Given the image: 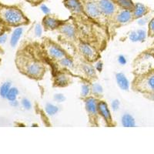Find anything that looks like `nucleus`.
Here are the masks:
<instances>
[{
  "label": "nucleus",
  "mask_w": 154,
  "mask_h": 154,
  "mask_svg": "<svg viewBox=\"0 0 154 154\" xmlns=\"http://www.w3.org/2000/svg\"><path fill=\"white\" fill-rule=\"evenodd\" d=\"M46 63L40 44L28 45L19 51L16 59L19 72L35 81L42 80L46 75Z\"/></svg>",
  "instance_id": "nucleus-1"
},
{
  "label": "nucleus",
  "mask_w": 154,
  "mask_h": 154,
  "mask_svg": "<svg viewBox=\"0 0 154 154\" xmlns=\"http://www.w3.org/2000/svg\"><path fill=\"white\" fill-rule=\"evenodd\" d=\"M0 21L12 27H20L30 23L29 18L19 8L2 4H0Z\"/></svg>",
  "instance_id": "nucleus-2"
},
{
  "label": "nucleus",
  "mask_w": 154,
  "mask_h": 154,
  "mask_svg": "<svg viewBox=\"0 0 154 154\" xmlns=\"http://www.w3.org/2000/svg\"><path fill=\"white\" fill-rule=\"evenodd\" d=\"M40 46L44 57L46 61L51 64H53L66 56H71L60 45L48 37L42 38Z\"/></svg>",
  "instance_id": "nucleus-3"
},
{
  "label": "nucleus",
  "mask_w": 154,
  "mask_h": 154,
  "mask_svg": "<svg viewBox=\"0 0 154 154\" xmlns=\"http://www.w3.org/2000/svg\"><path fill=\"white\" fill-rule=\"evenodd\" d=\"M131 89L143 94H154V70L137 74L132 81Z\"/></svg>",
  "instance_id": "nucleus-4"
},
{
  "label": "nucleus",
  "mask_w": 154,
  "mask_h": 154,
  "mask_svg": "<svg viewBox=\"0 0 154 154\" xmlns=\"http://www.w3.org/2000/svg\"><path fill=\"white\" fill-rule=\"evenodd\" d=\"M56 31L65 38L66 40L71 43H76L79 42V31L75 23V19L72 16L64 20L63 24L60 26Z\"/></svg>",
  "instance_id": "nucleus-5"
},
{
  "label": "nucleus",
  "mask_w": 154,
  "mask_h": 154,
  "mask_svg": "<svg viewBox=\"0 0 154 154\" xmlns=\"http://www.w3.org/2000/svg\"><path fill=\"white\" fill-rule=\"evenodd\" d=\"M84 13L92 22L101 23L106 22L100 9L98 0H80Z\"/></svg>",
  "instance_id": "nucleus-6"
},
{
  "label": "nucleus",
  "mask_w": 154,
  "mask_h": 154,
  "mask_svg": "<svg viewBox=\"0 0 154 154\" xmlns=\"http://www.w3.org/2000/svg\"><path fill=\"white\" fill-rule=\"evenodd\" d=\"M100 99L93 96H89L83 100L85 104V109L87 114L88 120L91 126H99L100 114L98 111V101Z\"/></svg>",
  "instance_id": "nucleus-7"
},
{
  "label": "nucleus",
  "mask_w": 154,
  "mask_h": 154,
  "mask_svg": "<svg viewBox=\"0 0 154 154\" xmlns=\"http://www.w3.org/2000/svg\"><path fill=\"white\" fill-rule=\"evenodd\" d=\"M77 51L82 57V60L90 63H96L100 60V53L93 46L86 42L79 41L75 43Z\"/></svg>",
  "instance_id": "nucleus-8"
},
{
  "label": "nucleus",
  "mask_w": 154,
  "mask_h": 154,
  "mask_svg": "<svg viewBox=\"0 0 154 154\" xmlns=\"http://www.w3.org/2000/svg\"><path fill=\"white\" fill-rule=\"evenodd\" d=\"M53 86L56 88H66L73 82L72 73L66 70H54L53 73Z\"/></svg>",
  "instance_id": "nucleus-9"
},
{
  "label": "nucleus",
  "mask_w": 154,
  "mask_h": 154,
  "mask_svg": "<svg viewBox=\"0 0 154 154\" xmlns=\"http://www.w3.org/2000/svg\"><path fill=\"white\" fill-rule=\"evenodd\" d=\"M100 9L106 22H111L119 9L111 0H98Z\"/></svg>",
  "instance_id": "nucleus-10"
},
{
  "label": "nucleus",
  "mask_w": 154,
  "mask_h": 154,
  "mask_svg": "<svg viewBox=\"0 0 154 154\" xmlns=\"http://www.w3.org/2000/svg\"><path fill=\"white\" fill-rule=\"evenodd\" d=\"M77 68L79 69L86 82L92 83L97 79V70L93 65V63L82 60L79 65L77 66Z\"/></svg>",
  "instance_id": "nucleus-11"
},
{
  "label": "nucleus",
  "mask_w": 154,
  "mask_h": 154,
  "mask_svg": "<svg viewBox=\"0 0 154 154\" xmlns=\"http://www.w3.org/2000/svg\"><path fill=\"white\" fill-rule=\"evenodd\" d=\"M133 13L131 10L129 9H119L114 17L112 18L111 23L115 26L116 27L123 26L125 25L129 24L131 22H133Z\"/></svg>",
  "instance_id": "nucleus-12"
},
{
  "label": "nucleus",
  "mask_w": 154,
  "mask_h": 154,
  "mask_svg": "<svg viewBox=\"0 0 154 154\" xmlns=\"http://www.w3.org/2000/svg\"><path fill=\"white\" fill-rule=\"evenodd\" d=\"M97 106H98V111L100 116L103 119L106 126H108V127H114V126H116V123L114 122L110 109L109 108V106L106 102L100 99Z\"/></svg>",
  "instance_id": "nucleus-13"
},
{
  "label": "nucleus",
  "mask_w": 154,
  "mask_h": 154,
  "mask_svg": "<svg viewBox=\"0 0 154 154\" xmlns=\"http://www.w3.org/2000/svg\"><path fill=\"white\" fill-rule=\"evenodd\" d=\"M63 3L73 17L75 16L77 18H86L89 19L85 15L80 0H63Z\"/></svg>",
  "instance_id": "nucleus-14"
},
{
  "label": "nucleus",
  "mask_w": 154,
  "mask_h": 154,
  "mask_svg": "<svg viewBox=\"0 0 154 154\" xmlns=\"http://www.w3.org/2000/svg\"><path fill=\"white\" fill-rule=\"evenodd\" d=\"M64 20H61L56 16L52 14H46L42 18V26L45 31H54L63 23Z\"/></svg>",
  "instance_id": "nucleus-15"
},
{
  "label": "nucleus",
  "mask_w": 154,
  "mask_h": 154,
  "mask_svg": "<svg viewBox=\"0 0 154 154\" xmlns=\"http://www.w3.org/2000/svg\"><path fill=\"white\" fill-rule=\"evenodd\" d=\"M54 66L55 70H66V71H71L76 68L73 58L71 56H66L62 60H59L56 63L52 64Z\"/></svg>",
  "instance_id": "nucleus-16"
},
{
  "label": "nucleus",
  "mask_w": 154,
  "mask_h": 154,
  "mask_svg": "<svg viewBox=\"0 0 154 154\" xmlns=\"http://www.w3.org/2000/svg\"><path fill=\"white\" fill-rule=\"evenodd\" d=\"M149 12L148 6L141 2H135L134 8L132 10L133 20H137L146 16Z\"/></svg>",
  "instance_id": "nucleus-17"
},
{
  "label": "nucleus",
  "mask_w": 154,
  "mask_h": 154,
  "mask_svg": "<svg viewBox=\"0 0 154 154\" xmlns=\"http://www.w3.org/2000/svg\"><path fill=\"white\" fill-rule=\"evenodd\" d=\"M116 79L117 85L122 90L124 91H129L130 88V84L129 80L127 79L126 75L123 72H118L116 74Z\"/></svg>",
  "instance_id": "nucleus-18"
},
{
  "label": "nucleus",
  "mask_w": 154,
  "mask_h": 154,
  "mask_svg": "<svg viewBox=\"0 0 154 154\" xmlns=\"http://www.w3.org/2000/svg\"><path fill=\"white\" fill-rule=\"evenodd\" d=\"M111 1L117 5L119 9H129L132 11L134 8L135 2L133 0H111Z\"/></svg>",
  "instance_id": "nucleus-19"
},
{
  "label": "nucleus",
  "mask_w": 154,
  "mask_h": 154,
  "mask_svg": "<svg viewBox=\"0 0 154 154\" xmlns=\"http://www.w3.org/2000/svg\"><path fill=\"white\" fill-rule=\"evenodd\" d=\"M121 123L124 127H134V126H136V122H135L134 118L133 117V116L129 113H125L122 116Z\"/></svg>",
  "instance_id": "nucleus-20"
},
{
  "label": "nucleus",
  "mask_w": 154,
  "mask_h": 154,
  "mask_svg": "<svg viewBox=\"0 0 154 154\" xmlns=\"http://www.w3.org/2000/svg\"><path fill=\"white\" fill-rule=\"evenodd\" d=\"M89 96H92V90H91V83L89 82H82V87H81V93L80 98L81 100H84L86 97Z\"/></svg>",
  "instance_id": "nucleus-21"
},
{
  "label": "nucleus",
  "mask_w": 154,
  "mask_h": 154,
  "mask_svg": "<svg viewBox=\"0 0 154 154\" xmlns=\"http://www.w3.org/2000/svg\"><path fill=\"white\" fill-rule=\"evenodd\" d=\"M23 28H21V26L16 27V29L13 31L10 39V44L12 47H14V46H16L17 45V43L19 42V38H20L22 34H23Z\"/></svg>",
  "instance_id": "nucleus-22"
},
{
  "label": "nucleus",
  "mask_w": 154,
  "mask_h": 154,
  "mask_svg": "<svg viewBox=\"0 0 154 154\" xmlns=\"http://www.w3.org/2000/svg\"><path fill=\"white\" fill-rule=\"evenodd\" d=\"M91 90H92V96H95L96 98L100 99L103 95V88L98 83H91Z\"/></svg>",
  "instance_id": "nucleus-23"
},
{
  "label": "nucleus",
  "mask_w": 154,
  "mask_h": 154,
  "mask_svg": "<svg viewBox=\"0 0 154 154\" xmlns=\"http://www.w3.org/2000/svg\"><path fill=\"white\" fill-rule=\"evenodd\" d=\"M11 89V83L9 82H4L3 84L0 87V96H2V98H6L8 93H9V89Z\"/></svg>",
  "instance_id": "nucleus-24"
},
{
  "label": "nucleus",
  "mask_w": 154,
  "mask_h": 154,
  "mask_svg": "<svg viewBox=\"0 0 154 154\" xmlns=\"http://www.w3.org/2000/svg\"><path fill=\"white\" fill-rule=\"evenodd\" d=\"M18 94H19V90H18L17 88L11 87V89H9V93H8L7 96H6V99H7L9 102L14 101V100H16Z\"/></svg>",
  "instance_id": "nucleus-25"
},
{
  "label": "nucleus",
  "mask_w": 154,
  "mask_h": 154,
  "mask_svg": "<svg viewBox=\"0 0 154 154\" xmlns=\"http://www.w3.org/2000/svg\"><path fill=\"white\" fill-rule=\"evenodd\" d=\"M58 110H59V109H58V107L50 103L46 104V112H47V114H49V115H51V116L55 115V114L57 113Z\"/></svg>",
  "instance_id": "nucleus-26"
},
{
  "label": "nucleus",
  "mask_w": 154,
  "mask_h": 154,
  "mask_svg": "<svg viewBox=\"0 0 154 154\" xmlns=\"http://www.w3.org/2000/svg\"><path fill=\"white\" fill-rule=\"evenodd\" d=\"M137 35H138L139 42H143L145 41L146 37V32L143 29H138L137 30Z\"/></svg>",
  "instance_id": "nucleus-27"
},
{
  "label": "nucleus",
  "mask_w": 154,
  "mask_h": 154,
  "mask_svg": "<svg viewBox=\"0 0 154 154\" xmlns=\"http://www.w3.org/2000/svg\"><path fill=\"white\" fill-rule=\"evenodd\" d=\"M148 35L154 36V17L151 19L148 26Z\"/></svg>",
  "instance_id": "nucleus-28"
},
{
  "label": "nucleus",
  "mask_w": 154,
  "mask_h": 154,
  "mask_svg": "<svg viewBox=\"0 0 154 154\" xmlns=\"http://www.w3.org/2000/svg\"><path fill=\"white\" fill-rule=\"evenodd\" d=\"M25 1L32 6H38V5H40L42 3H44L46 0H25Z\"/></svg>",
  "instance_id": "nucleus-29"
},
{
  "label": "nucleus",
  "mask_w": 154,
  "mask_h": 154,
  "mask_svg": "<svg viewBox=\"0 0 154 154\" xmlns=\"http://www.w3.org/2000/svg\"><path fill=\"white\" fill-rule=\"evenodd\" d=\"M22 105L24 107L25 109H30L32 107V104L30 103V101L27 99H23L22 100Z\"/></svg>",
  "instance_id": "nucleus-30"
},
{
  "label": "nucleus",
  "mask_w": 154,
  "mask_h": 154,
  "mask_svg": "<svg viewBox=\"0 0 154 154\" xmlns=\"http://www.w3.org/2000/svg\"><path fill=\"white\" fill-rule=\"evenodd\" d=\"M129 38H130V39L132 42H139L138 35H137V31L131 32L130 33V35H129Z\"/></svg>",
  "instance_id": "nucleus-31"
},
{
  "label": "nucleus",
  "mask_w": 154,
  "mask_h": 154,
  "mask_svg": "<svg viewBox=\"0 0 154 154\" xmlns=\"http://www.w3.org/2000/svg\"><path fill=\"white\" fill-rule=\"evenodd\" d=\"M54 100L56 101L59 102V103H61V102H63L65 100V96H63V94L58 93V94H56L54 96Z\"/></svg>",
  "instance_id": "nucleus-32"
},
{
  "label": "nucleus",
  "mask_w": 154,
  "mask_h": 154,
  "mask_svg": "<svg viewBox=\"0 0 154 154\" xmlns=\"http://www.w3.org/2000/svg\"><path fill=\"white\" fill-rule=\"evenodd\" d=\"M112 108L113 111H116L119 108V101L118 100H115L112 103Z\"/></svg>",
  "instance_id": "nucleus-33"
},
{
  "label": "nucleus",
  "mask_w": 154,
  "mask_h": 154,
  "mask_svg": "<svg viewBox=\"0 0 154 154\" xmlns=\"http://www.w3.org/2000/svg\"><path fill=\"white\" fill-rule=\"evenodd\" d=\"M96 65L95 66V67H96V69L98 71V72H101L102 71V68H103V63H102V62L100 60H98V61L96 62Z\"/></svg>",
  "instance_id": "nucleus-34"
},
{
  "label": "nucleus",
  "mask_w": 154,
  "mask_h": 154,
  "mask_svg": "<svg viewBox=\"0 0 154 154\" xmlns=\"http://www.w3.org/2000/svg\"><path fill=\"white\" fill-rule=\"evenodd\" d=\"M118 61H119V63H120L121 65H125L126 63V58H125V56H122V55H120V56H119V58H118Z\"/></svg>",
  "instance_id": "nucleus-35"
},
{
  "label": "nucleus",
  "mask_w": 154,
  "mask_h": 154,
  "mask_svg": "<svg viewBox=\"0 0 154 154\" xmlns=\"http://www.w3.org/2000/svg\"><path fill=\"white\" fill-rule=\"evenodd\" d=\"M6 39H7V35H6V34L5 33L2 34V35H0V44L5 43Z\"/></svg>",
  "instance_id": "nucleus-36"
},
{
  "label": "nucleus",
  "mask_w": 154,
  "mask_h": 154,
  "mask_svg": "<svg viewBox=\"0 0 154 154\" xmlns=\"http://www.w3.org/2000/svg\"><path fill=\"white\" fill-rule=\"evenodd\" d=\"M5 24H3L2 22L0 21V35L5 33Z\"/></svg>",
  "instance_id": "nucleus-37"
},
{
  "label": "nucleus",
  "mask_w": 154,
  "mask_h": 154,
  "mask_svg": "<svg viewBox=\"0 0 154 154\" xmlns=\"http://www.w3.org/2000/svg\"><path fill=\"white\" fill-rule=\"evenodd\" d=\"M40 28H39V26H36V28H35V34H36L37 35H40Z\"/></svg>",
  "instance_id": "nucleus-38"
},
{
  "label": "nucleus",
  "mask_w": 154,
  "mask_h": 154,
  "mask_svg": "<svg viewBox=\"0 0 154 154\" xmlns=\"http://www.w3.org/2000/svg\"><path fill=\"white\" fill-rule=\"evenodd\" d=\"M11 105L12 106H16L18 105V102L16 101V100H14V101H12L10 102Z\"/></svg>",
  "instance_id": "nucleus-39"
}]
</instances>
